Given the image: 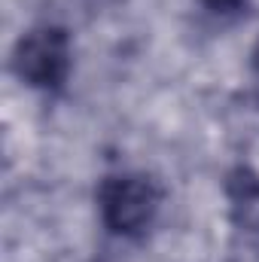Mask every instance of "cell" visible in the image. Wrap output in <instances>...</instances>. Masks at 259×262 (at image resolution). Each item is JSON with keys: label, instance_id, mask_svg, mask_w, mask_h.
Here are the masks:
<instances>
[{"label": "cell", "instance_id": "7a4b0ae2", "mask_svg": "<svg viewBox=\"0 0 259 262\" xmlns=\"http://www.w3.org/2000/svg\"><path fill=\"white\" fill-rule=\"evenodd\" d=\"M70 67H73V46L70 34L61 25H37L25 31L12 49L15 76L37 92L64 89Z\"/></svg>", "mask_w": 259, "mask_h": 262}, {"label": "cell", "instance_id": "6da1fadb", "mask_svg": "<svg viewBox=\"0 0 259 262\" xmlns=\"http://www.w3.org/2000/svg\"><path fill=\"white\" fill-rule=\"evenodd\" d=\"M162 192L153 177L140 171H122L101 180L98 213L104 226L119 238H140L159 213Z\"/></svg>", "mask_w": 259, "mask_h": 262}, {"label": "cell", "instance_id": "277c9868", "mask_svg": "<svg viewBox=\"0 0 259 262\" xmlns=\"http://www.w3.org/2000/svg\"><path fill=\"white\" fill-rule=\"evenodd\" d=\"M201 6H204L207 15H213L220 21H232V18H238V15L247 12L250 0H201Z\"/></svg>", "mask_w": 259, "mask_h": 262}, {"label": "cell", "instance_id": "3957f363", "mask_svg": "<svg viewBox=\"0 0 259 262\" xmlns=\"http://www.w3.org/2000/svg\"><path fill=\"white\" fill-rule=\"evenodd\" d=\"M226 195L235 229L250 241H259V174L247 165L235 168L226 180Z\"/></svg>", "mask_w": 259, "mask_h": 262}, {"label": "cell", "instance_id": "5b68a950", "mask_svg": "<svg viewBox=\"0 0 259 262\" xmlns=\"http://www.w3.org/2000/svg\"><path fill=\"white\" fill-rule=\"evenodd\" d=\"M250 64H253V73H256V79H259V40H256V46H253V55H250Z\"/></svg>", "mask_w": 259, "mask_h": 262}]
</instances>
